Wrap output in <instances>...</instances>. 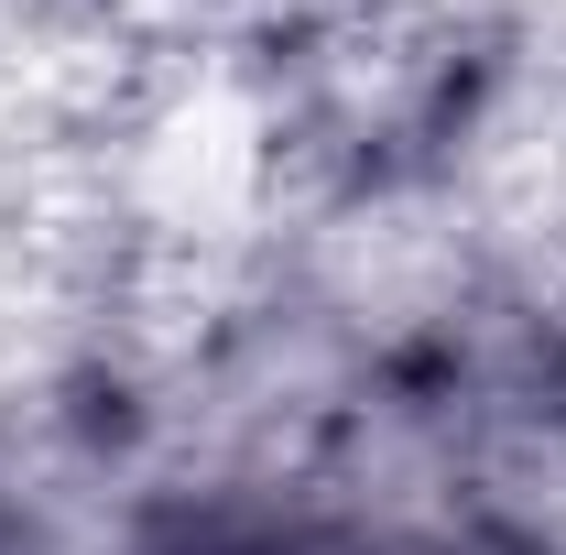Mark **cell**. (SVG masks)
Listing matches in <instances>:
<instances>
[{
  "instance_id": "6da1fadb",
  "label": "cell",
  "mask_w": 566,
  "mask_h": 555,
  "mask_svg": "<svg viewBox=\"0 0 566 555\" xmlns=\"http://www.w3.org/2000/svg\"><path fill=\"white\" fill-rule=\"evenodd\" d=\"M142 175H153V197L175 218H229L251 186H262V121L229 98V87H197L164 132H153V153H142Z\"/></svg>"
}]
</instances>
